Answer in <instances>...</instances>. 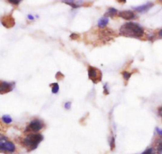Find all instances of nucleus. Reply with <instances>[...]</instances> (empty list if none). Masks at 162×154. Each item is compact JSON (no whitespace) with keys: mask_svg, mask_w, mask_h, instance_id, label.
I'll return each instance as SVG.
<instances>
[{"mask_svg":"<svg viewBox=\"0 0 162 154\" xmlns=\"http://www.w3.org/2000/svg\"><path fill=\"white\" fill-rule=\"evenodd\" d=\"M42 122L40 120H34L28 125L26 128V132H30V133H37L42 128Z\"/></svg>","mask_w":162,"mask_h":154,"instance_id":"nucleus-5","label":"nucleus"},{"mask_svg":"<svg viewBox=\"0 0 162 154\" xmlns=\"http://www.w3.org/2000/svg\"><path fill=\"white\" fill-rule=\"evenodd\" d=\"M118 13V11L115 8H109L108 11L106 13V16H114Z\"/></svg>","mask_w":162,"mask_h":154,"instance_id":"nucleus-11","label":"nucleus"},{"mask_svg":"<svg viewBox=\"0 0 162 154\" xmlns=\"http://www.w3.org/2000/svg\"><path fill=\"white\" fill-rule=\"evenodd\" d=\"M156 131H157V133L158 134L160 135V137H162V129L161 128H156Z\"/></svg>","mask_w":162,"mask_h":154,"instance_id":"nucleus-21","label":"nucleus"},{"mask_svg":"<svg viewBox=\"0 0 162 154\" xmlns=\"http://www.w3.org/2000/svg\"><path fill=\"white\" fill-rule=\"evenodd\" d=\"M8 2H10L11 3H12V4H15V5H18L20 3V0H9Z\"/></svg>","mask_w":162,"mask_h":154,"instance_id":"nucleus-17","label":"nucleus"},{"mask_svg":"<svg viewBox=\"0 0 162 154\" xmlns=\"http://www.w3.org/2000/svg\"><path fill=\"white\" fill-rule=\"evenodd\" d=\"M157 151L158 154L162 153V140L159 141V142L157 143Z\"/></svg>","mask_w":162,"mask_h":154,"instance_id":"nucleus-14","label":"nucleus"},{"mask_svg":"<svg viewBox=\"0 0 162 154\" xmlns=\"http://www.w3.org/2000/svg\"><path fill=\"white\" fill-rule=\"evenodd\" d=\"M122 77H123V78L125 80H129L130 78V77H131V74L127 72V71H123L122 72Z\"/></svg>","mask_w":162,"mask_h":154,"instance_id":"nucleus-15","label":"nucleus"},{"mask_svg":"<svg viewBox=\"0 0 162 154\" xmlns=\"http://www.w3.org/2000/svg\"><path fill=\"white\" fill-rule=\"evenodd\" d=\"M12 90V85L8 82L1 81L0 82V94H6Z\"/></svg>","mask_w":162,"mask_h":154,"instance_id":"nucleus-8","label":"nucleus"},{"mask_svg":"<svg viewBox=\"0 0 162 154\" xmlns=\"http://www.w3.org/2000/svg\"><path fill=\"white\" fill-rule=\"evenodd\" d=\"M71 39H79V35H77L76 34H73L71 35Z\"/></svg>","mask_w":162,"mask_h":154,"instance_id":"nucleus-22","label":"nucleus"},{"mask_svg":"<svg viewBox=\"0 0 162 154\" xmlns=\"http://www.w3.org/2000/svg\"><path fill=\"white\" fill-rule=\"evenodd\" d=\"M52 86H53V87H52V93L53 94L58 93V91H59V85L57 83H53L52 84Z\"/></svg>","mask_w":162,"mask_h":154,"instance_id":"nucleus-13","label":"nucleus"},{"mask_svg":"<svg viewBox=\"0 0 162 154\" xmlns=\"http://www.w3.org/2000/svg\"><path fill=\"white\" fill-rule=\"evenodd\" d=\"M1 22L6 28H11L15 25V20L11 15L3 16L1 19Z\"/></svg>","mask_w":162,"mask_h":154,"instance_id":"nucleus-6","label":"nucleus"},{"mask_svg":"<svg viewBox=\"0 0 162 154\" xmlns=\"http://www.w3.org/2000/svg\"><path fill=\"white\" fill-rule=\"evenodd\" d=\"M28 19H30V20H34V16H33V15H28Z\"/></svg>","mask_w":162,"mask_h":154,"instance_id":"nucleus-24","label":"nucleus"},{"mask_svg":"<svg viewBox=\"0 0 162 154\" xmlns=\"http://www.w3.org/2000/svg\"><path fill=\"white\" fill-rule=\"evenodd\" d=\"M107 24H108V18L104 17L101 19H99V21L98 22V26L99 27L104 28Z\"/></svg>","mask_w":162,"mask_h":154,"instance_id":"nucleus-10","label":"nucleus"},{"mask_svg":"<svg viewBox=\"0 0 162 154\" xmlns=\"http://www.w3.org/2000/svg\"><path fill=\"white\" fill-rule=\"evenodd\" d=\"M88 76H89L90 79L92 80L95 84H96L98 83L99 81H101L102 73L97 68L89 67V68H88Z\"/></svg>","mask_w":162,"mask_h":154,"instance_id":"nucleus-4","label":"nucleus"},{"mask_svg":"<svg viewBox=\"0 0 162 154\" xmlns=\"http://www.w3.org/2000/svg\"><path fill=\"white\" fill-rule=\"evenodd\" d=\"M158 35H159V36H160L162 39V29L160 30V31H159V32H158Z\"/></svg>","mask_w":162,"mask_h":154,"instance_id":"nucleus-25","label":"nucleus"},{"mask_svg":"<svg viewBox=\"0 0 162 154\" xmlns=\"http://www.w3.org/2000/svg\"><path fill=\"white\" fill-rule=\"evenodd\" d=\"M56 77L57 78V79H62V77H64V75L62 74L60 72H58L57 74V75H56Z\"/></svg>","mask_w":162,"mask_h":154,"instance_id":"nucleus-18","label":"nucleus"},{"mask_svg":"<svg viewBox=\"0 0 162 154\" xmlns=\"http://www.w3.org/2000/svg\"><path fill=\"white\" fill-rule=\"evenodd\" d=\"M141 154H153V149L152 148H149V149H147L145 152H143Z\"/></svg>","mask_w":162,"mask_h":154,"instance_id":"nucleus-16","label":"nucleus"},{"mask_svg":"<svg viewBox=\"0 0 162 154\" xmlns=\"http://www.w3.org/2000/svg\"><path fill=\"white\" fill-rule=\"evenodd\" d=\"M118 16L124 20H132L135 18L134 13L131 11H122L118 13Z\"/></svg>","mask_w":162,"mask_h":154,"instance_id":"nucleus-7","label":"nucleus"},{"mask_svg":"<svg viewBox=\"0 0 162 154\" xmlns=\"http://www.w3.org/2000/svg\"><path fill=\"white\" fill-rule=\"evenodd\" d=\"M43 140V136L40 133H32L28 135L22 140V144L24 146L29 149V150L35 149L39 144Z\"/></svg>","mask_w":162,"mask_h":154,"instance_id":"nucleus-2","label":"nucleus"},{"mask_svg":"<svg viewBox=\"0 0 162 154\" xmlns=\"http://www.w3.org/2000/svg\"><path fill=\"white\" fill-rule=\"evenodd\" d=\"M120 34L123 36L132 38H141L144 35V29L136 22H126L123 24L119 30Z\"/></svg>","mask_w":162,"mask_h":154,"instance_id":"nucleus-1","label":"nucleus"},{"mask_svg":"<svg viewBox=\"0 0 162 154\" xmlns=\"http://www.w3.org/2000/svg\"><path fill=\"white\" fill-rule=\"evenodd\" d=\"M158 113H159V115H160V117H162V106L160 108H159V109H158Z\"/></svg>","mask_w":162,"mask_h":154,"instance_id":"nucleus-23","label":"nucleus"},{"mask_svg":"<svg viewBox=\"0 0 162 154\" xmlns=\"http://www.w3.org/2000/svg\"><path fill=\"white\" fill-rule=\"evenodd\" d=\"M16 149L15 144L8 141L3 135H0V151L1 152H14Z\"/></svg>","mask_w":162,"mask_h":154,"instance_id":"nucleus-3","label":"nucleus"},{"mask_svg":"<svg viewBox=\"0 0 162 154\" xmlns=\"http://www.w3.org/2000/svg\"><path fill=\"white\" fill-rule=\"evenodd\" d=\"M153 6H154V4H153L152 2H147V3L142 5V6L136 7V8H135V11H138V12H146V11H149V9L151 8Z\"/></svg>","mask_w":162,"mask_h":154,"instance_id":"nucleus-9","label":"nucleus"},{"mask_svg":"<svg viewBox=\"0 0 162 154\" xmlns=\"http://www.w3.org/2000/svg\"><path fill=\"white\" fill-rule=\"evenodd\" d=\"M64 108L66 109H69L71 108V102H66L65 104H64Z\"/></svg>","mask_w":162,"mask_h":154,"instance_id":"nucleus-20","label":"nucleus"},{"mask_svg":"<svg viewBox=\"0 0 162 154\" xmlns=\"http://www.w3.org/2000/svg\"><path fill=\"white\" fill-rule=\"evenodd\" d=\"M111 149H112V150H113L114 149H115V138H114V137H112V139H111Z\"/></svg>","mask_w":162,"mask_h":154,"instance_id":"nucleus-19","label":"nucleus"},{"mask_svg":"<svg viewBox=\"0 0 162 154\" xmlns=\"http://www.w3.org/2000/svg\"><path fill=\"white\" fill-rule=\"evenodd\" d=\"M2 121H3V122L6 123V124H10V123L12 122V118H11L9 115L2 116Z\"/></svg>","mask_w":162,"mask_h":154,"instance_id":"nucleus-12","label":"nucleus"}]
</instances>
